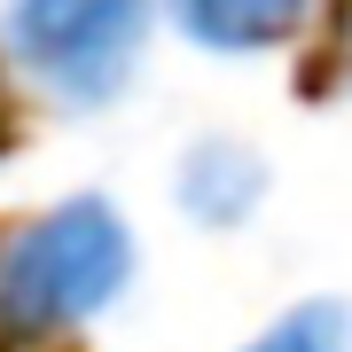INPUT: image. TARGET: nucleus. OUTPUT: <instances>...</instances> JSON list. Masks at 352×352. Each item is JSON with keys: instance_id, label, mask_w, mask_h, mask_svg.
<instances>
[{"instance_id": "f257e3e1", "label": "nucleus", "mask_w": 352, "mask_h": 352, "mask_svg": "<svg viewBox=\"0 0 352 352\" xmlns=\"http://www.w3.org/2000/svg\"><path fill=\"white\" fill-rule=\"evenodd\" d=\"M141 274L133 219L102 188H71L0 235V352H39L94 329Z\"/></svg>"}, {"instance_id": "f03ea898", "label": "nucleus", "mask_w": 352, "mask_h": 352, "mask_svg": "<svg viewBox=\"0 0 352 352\" xmlns=\"http://www.w3.org/2000/svg\"><path fill=\"white\" fill-rule=\"evenodd\" d=\"M157 16V0H0V55L39 102L94 118L141 78Z\"/></svg>"}, {"instance_id": "7ed1b4c3", "label": "nucleus", "mask_w": 352, "mask_h": 352, "mask_svg": "<svg viewBox=\"0 0 352 352\" xmlns=\"http://www.w3.org/2000/svg\"><path fill=\"white\" fill-rule=\"evenodd\" d=\"M266 188H274L266 157L251 149V141H235V133H204V141H188L180 164H173V204H180V219H188V227H212V235L258 219Z\"/></svg>"}, {"instance_id": "20e7f679", "label": "nucleus", "mask_w": 352, "mask_h": 352, "mask_svg": "<svg viewBox=\"0 0 352 352\" xmlns=\"http://www.w3.org/2000/svg\"><path fill=\"white\" fill-rule=\"evenodd\" d=\"M164 24L204 55H266L289 47L314 16V0H157Z\"/></svg>"}, {"instance_id": "39448f33", "label": "nucleus", "mask_w": 352, "mask_h": 352, "mask_svg": "<svg viewBox=\"0 0 352 352\" xmlns=\"http://www.w3.org/2000/svg\"><path fill=\"white\" fill-rule=\"evenodd\" d=\"M235 352H352V305L344 298H298L266 329H251Z\"/></svg>"}]
</instances>
